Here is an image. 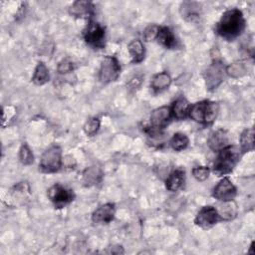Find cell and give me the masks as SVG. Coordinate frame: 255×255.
I'll return each mask as SVG.
<instances>
[{"mask_svg":"<svg viewBox=\"0 0 255 255\" xmlns=\"http://www.w3.org/2000/svg\"><path fill=\"white\" fill-rule=\"evenodd\" d=\"M245 28V20L239 9L226 10L216 25V33L225 40L237 38Z\"/></svg>","mask_w":255,"mask_h":255,"instance_id":"obj_1","label":"cell"},{"mask_svg":"<svg viewBox=\"0 0 255 255\" xmlns=\"http://www.w3.org/2000/svg\"><path fill=\"white\" fill-rule=\"evenodd\" d=\"M241 155L240 147L236 145L228 144L224 148L218 151V155L213 163V171L218 176L230 173Z\"/></svg>","mask_w":255,"mask_h":255,"instance_id":"obj_2","label":"cell"},{"mask_svg":"<svg viewBox=\"0 0 255 255\" xmlns=\"http://www.w3.org/2000/svg\"><path fill=\"white\" fill-rule=\"evenodd\" d=\"M218 114V105L214 102L201 101L193 104L188 111L189 117L199 124L209 125L214 122Z\"/></svg>","mask_w":255,"mask_h":255,"instance_id":"obj_3","label":"cell"},{"mask_svg":"<svg viewBox=\"0 0 255 255\" xmlns=\"http://www.w3.org/2000/svg\"><path fill=\"white\" fill-rule=\"evenodd\" d=\"M62 166V149L59 145L50 146L40 159L39 167L45 173L57 172Z\"/></svg>","mask_w":255,"mask_h":255,"instance_id":"obj_4","label":"cell"},{"mask_svg":"<svg viewBox=\"0 0 255 255\" xmlns=\"http://www.w3.org/2000/svg\"><path fill=\"white\" fill-rule=\"evenodd\" d=\"M85 41L96 49H103L106 45V29L99 22L91 21L84 30Z\"/></svg>","mask_w":255,"mask_h":255,"instance_id":"obj_5","label":"cell"},{"mask_svg":"<svg viewBox=\"0 0 255 255\" xmlns=\"http://www.w3.org/2000/svg\"><path fill=\"white\" fill-rule=\"evenodd\" d=\"M121 75V65L116 57L107 56L103 59L99 71V80L103 84L115 82Z\"/></svg>","mask_w":255,"mask_h":255,"instance_id":"obj_6","label":"cell"},{"mask_svg":"<svg viewBox=\"0 0 255 255\" xmlns=\"http://www.w3.org/2000/svg\"><path fill=\"white\" fill-rule=\"evenodd\" d=\"M48 197L57 208H62L74 200L73 190L60 183L52 185L48 189Z\"/></svg>","mask_w":255,"mask_h":255,"instance_id":"obj_7","label":"cell"},{"mask_svg":"<svg viewBox=\"0 0 255 255\" xmlns=\"http://www.w3.org/2000/svg\"><path fill=\"white\" fill-rule=\"evenodd\" d=\"M225 74V67L222 62L214 61L204 71V80L209 91L216 89L223 81Z\"/></svg>","mask_w":255,"mask_h":255,"instance_id":"obj_8","label":"cell"},{"mask_svg":"<svg viewBox=\"0 0 255 255\" xmlns=\"http://www.w3.org/2000/svg\"><path fill=\"white\" fill-rule=\"evenodd\" d=\"M220 219L217 209L213 206H203L197 213L194 223L202 229H209L213 227Z\"/></svg>","mask_w":255,"mask_h":255,"instance_id":"obj_9","label":"cell"},{"mask_svg":"<svg viewBox=\"0 0 255 255\" xmlns=\"http://www.w3.org/2000/svg\"><path fill=\"white\" fill-rule=\"evenodd\" d=\"M236 196V187L232 181L224 177L213 188V197L222 202H231Z\"/></svg>","mask_w":255,"mask_h":255,"instance_id":"obj_10","label":"cell"},{"mask_svg":"<svg viewBox=\"0 0 255 255\" xmlns=\"http://www.w3.org/2000/svg\"><path fill=\"white\" fill-rule=\"evenodd\" d=\"M172 113L170 107H160L153 110L150 114V128L161 130L170 122Z\"/></svg>","mask_w":255,"mask_h":255,"instance_id":"obj_11","label":"cell"},{"mask_svg":"<svg viewBox=\"0 0 255 255\" xmlns=\"http://www.w3.org/2000/svg\"><path fill=\"white\" fill-rule=\"evenodd\" d=\"M116 207L113 203H105L99 206L92 214V221L97 224H108L114 220Z\"/></svg>","mask_w":255,"mask_h":255,"instance_id":"obj_12","label":"cell"},{"mask_svg":"<svg viewBox=\"0 0 255 255\" xmlns=\"http://www.w3.org/2000/svg\"><path fill=\"white\" fill-rule=\"evenodd\" d=\"M228 142H229L228 132L223 128L212 131L207 140V144L209 148L212 149L213 151L221 150L222 148H224L229 144Z\"/></svg>","mask_w":255,"mask_h":255,"instance_id":"obj_13","label":"cell"},{"mask_svg":"<svg viewBox=\"0 0 255 255\" xmlns=\"http://www.w3.org/2000/svg\"><path fill=\"white\" fill-rule=\"evenodd\" d=\"M180 14L187 21L194 22L200 18L201 5L194 1H185L180 5Z\"/></svg>","mask_w":255,"mask_h":255,"instance_id":"obj_14","label":"cell"},{"mask_svg":"<svg viewBox=\"0 0 255 255\" xmlns=\"http://www.w3.org/2000/svg\"><path fill=\"white\" fill-rule=\"evenodd\" d=\"M94 4L90 1L79 0L70 7V14L78 18H90L94 14Z\"/></svg>","mask_w":255,"mask_h":255,"instance_id":"obj_15","label":"cell"},{"mask_svg":"<svg viewBox=\"0 0 255 255\" xmlns=\"http://www.w3.org/2000/svg\"><path fill=\"white\" fill-rule=\"evenodd\" d=\"M185 182V171L182 168L173 170L165 180V187L169 191L175 192L183 187Z\"/></svg>","mask_w":255,"mask_h":255,"instance_id":"obj_16","label":"cell"},{"mask_svg":"<svg viewBox=\"0 0 255 255\" xmlns=\"http://www.w3.org/2000/svg\"><path fill=\"white\" fill-rule=\"evenodd\" d=\"M103 177V172L99 166L92 165L86 168L83 172V183L85 186L97 185Z\"/></svg>","mask_w":255,"mask_h":255,"instance_id":"obj_17","label":"cell"},{"mask_svg":"<svg viewBox=\"0 0 255 255\" xmlns=\"http://www.w3.org/2000/svg\"><path fill=\"white\" fill-rule=\"evenodd\" d=\"M156 39L165 48L173 49L177 46V40L168 27H160Z\"/></svg>","mask_w":255,"mask_h":255,"instance_id":"obj_18","label":"cell"},{"mask_svg":"<svg viewBox=\"0 0 255 255\" xmlns=\"http://www.w3.org/2000/svg\"><path fill=\"white\" fill-rule=\"evenodd\" d=\"M189 108H190V106H189L188 101L183 97H179L173 102L172 107L170 109H171L172 116L175 119L182 120L188 115Z\"/></svg>","mask_w":255,"mask_h":255,"instance_id":"obj_19","label":"cell"},{"mask_svg":"<svg viewBox=\"0 0 255 255\" xmlns=\"http://www.w3.org/2000/svg\"><path fill=\"white\" fill-rule=\"evenodd\" d=\"M128 50L133 63H140L144 59L145 50L140 40H132L128 44Z\"/></svg>","mask_w":255,"mask_h":255,"instance_id":"obj_20","label":"cell"},{"mask_svg":"<svg viewBox=\"0 0 255 255\" xmlns=\"http://www.w3.org/2000/svg\"><path fill=\"white\" fill-rule=\"evenodd\" d=\"M49 79H50V74H49L48 68L43 62H40L35 68V71L32 77V82L37 86H42L46 84L49 81Z\"/></svg>","mask_w":255,"mask_h":255,"instance_id":"obj_21","label":"cell"},{"mask_svg":"<svg viewBox=\"0 0 255 255\" xmlns=\"http://www.w3.org/2000/svg\"><path fill=\"white\" fill-rule=\"evenodd\" d=\"M171 84V77L169 76V74L165 73V72H161L156 74L150 83V87L152 88V90L154 91H162L167 89Z\"/></svg>","mask_w":255,"mask_h":255,"instance_id":"obj_22","label":"cell"},{"mask_svg":"<svg viewBox=\"0 0 255 255\" xmlns=\"http://www.w3.org/2000/svg\"><path fill=\"white\" fill-rule=\"evenodd\" d=\"M240 149L248 152L254 149V129L252 128L244 129L240 134Z\"/></svg>","mask_w":255,"mask_h":255,"instance_id":"obj_23","label":"cell"},{"mask_svg":"<svg viewBox=\"0 0 255 255\" xmlns=\"http://www.w3.org/2000/svg\"><path fill=\"white\" fill-rule=\"evenodd\" d=\"M225 73L232 78L242 77L247 73V67L243 62H234L225 68Z\"/></svg>","mask_w":255,"mask_h":255,"instance_id":"obj_24","label":"cell"},{"mask_svg":"<svg viewBox=\"0 0 255 255\" xmlns=\"http://www.w3.org/2000/svg\"><path fill=\"white\" fill-rule=\"evenodd\" d=\"M188 137L184 134V133H181V132H176L173 134V136L171 137L169 143H170V146L172 147V149L176 150V151H180V150H183L187 147L188 145Z\"/></svg>","mask_w":255,"mask_h":255,"instance_id":"obj_25","label":"cell"},{"mask_svg":"<svg viewBox=\"0 0 255 255\" xmlns=\"http://www.w3.org/2000/svg\"><path fill=\"white\" fill-rule=\"evenodd\" d=\"M19 159L24 165H30L34 161L33 152L26 143H23L19 149Z\"/></svg>","mask_w":255,"mask_h":255,"instance_id":"obj_26","label":"cell"},{"mask_svg":"<svg viewBox=\"0 0 255 255\" xmlns=\"http://www.w3.org/2000/svg\"><path fill=\"white\" fill-rule=\"evenodd\" d=\"M100 126H101V122L99 118H96V117L90 118L84 125V131L86 132V134L90 136L95 135L98 132Z\"/></svg>","mask_w":255,"mask_h":255,"instance_id":"obj_27","label":"cell"},{"mask_svg":"<svg viewBox=\"0 0 255 255\" xmlns=\"http://www.w3.org/2000/svg\"><path fill=\"white\" fill-rule=\"evenodd\" d=\"M209 168L207 166H196L192 169L193 177L198 181H204L209 176Z\"/></svg>","mask_w":255,"mask_h":255,"instance_id":"obj_28","label":"cell"},{"mask_svg":"<svg viewBox=\"0 0 255 255\" xmlns=\"http://www.w3.org/2000/svg\"><path fill=\"white\" fill-rule=\"evenodd\" d=\"M159 28L160 27H158L155 24H151V25L147 26L145 28V30L143 31V38H144V40L146 42H150V41H153L154 39H156L158 31H159Z\"/></svg>","mask_w":255,"mask_h":255,"instance_id":"obj_29","label":"cell"},{"mask_svg":"<svg viewBox=\"0 0 255 255\" xmlns=\"http://www.w3.org/2000/svg\"><path fill=\"white\" fill-rule=\"evenodd\" d=\"M74 68H75V66L72 61H70L69 59H64L58 65V72L60 74H67V73L72 72L74 70Z\"/></svg>","mask_w":255,"mask_h":255,"instance_id":"obj_30","label":"cell"}]
</instances>
